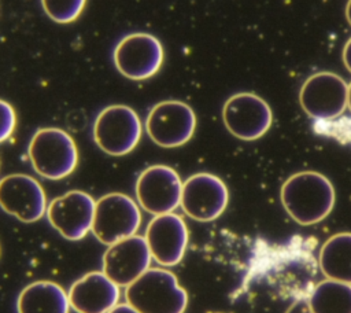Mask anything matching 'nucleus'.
Returning <instances> with one entry per match:
<instances>
[{"mask_svg":"<svg viewBox=\"0 0 351 313\" xmlns=\"http://www.w3.org/2000/svg\"><path fill=\"white\" fill-rule=\"evenodd\" d=\"M287 213L300 225H314L329 216L335 206V188L328 177L304 170L292 174L281 187Z\"/></svg>","mask_w":351,"mask_h":313,"instance_id":"1","label":"nucleus"},{"mask_svg":"<svg viewBox=\"0 0 351 313\" xmlns=\"http://www.w3.org/2000/svg\"><path fill=\"white\" fill-rule=\"evenodd\" d=\"M125 298L140 313H184L188 294L173 272L149 268L125 290Z\"/></svg>","mask_w":351,"mask_h":313,"instance_id":"2","label":"nucleus"},{"mask_svg":"<svg viewBox=\"0 0 351 313\" xmlns=\"http://www.w3.org/2000/svg\"><path fill=\"white\" fill-rule=\"evenodd\" d=\"M27 154L36 173L48 180L67 177L78 163L75 141L60 128L38 129L30 139Z\"/></svg>","mask_w":351,"mask_h":313,"instance_id":"3","label":"nucleus"},{"mask_svg":"<svg viewBox=\"0 0 351 313\" xmlns=\"http://www.w3.org/2000/svg\"><path fill=\"white\" fill-rule=\"evenodd\" d=\"M141 130L137 113L125 104L103 108L93 122L95 143L112 156H122L133 151L140 141Z\"/></svg>","mask_w":351,"mask_h":313,"instance_id":"4","label":"nucleus"},{"mask_svg":"<svg viewBox=\"0 0 351 313\" xmlns=\"http://www.w3.org/2000/svg\"><path fill=\"white\" fill-rule=\"evenodd\" d=\"M141 224L138 205L128 195L110 192L96 200L92 232L103 244L136 235Z\"/></svg>","mask_w":351,"mask_h":313,"instance_id":"5","label":"nucleus"},{"mask_svg":"<svg viewBox=\"0 0 351 313\" xmlns=\"http://www.w3.org/2000/svg\"><path fill=\"white\" fill-rule=\"evenodd\" d=\"M299 102L304 113L315 121L336 119L347 108L348 85L335 73L319 71L303 82Z\"/></svg>","mask_w":351,"mask_h":313,"instance_id":"6","label":"nucleus"},{"mask_svg":"<svg viewBox=\"0 0 351 313\" xmlns=\"http://www.w3.org/2000/svg\"><path fill=\"white\" fill-rule=\"evenodd\" d=\"M196 129L192 107L180 100H165L155 104L145 119L149 139L163 147L176 148L191 140Z\"/></svg>","mask_w":351,"mask_h":313,"instance_id":"7","label":"nucleus"},{"mask_svg":"<svg viewBox=\"0 0 351 313\" xmlns=\"http://www.w3.org/2000/svg\"><path fill=\"white\" fill-rule=\"evenodd\" d=\"M165 52L160 41L149 33H130L122 37L114 49V65L117 70L130 80H147L155 76L162 63Z\"/></svg>","mask_w":351,"mask_h":313,"instance_id":"8","label":"nucleus"},{"mask_svg":"<svg viewBox=\"0 0 351 313\" xmlns=\"http://www.w3.org/2000/svg\"><path fill=\"white\" fill-rule=\"evenodd\" d=\"M181 192V177L173 167L166 165L148 166L136 181L138 205L154 216L173 213L180 206Z\"/></svg>","mask_w":351,"mask_h":313,"instance_id":"9","label":"nucleus"},{"mask_svg":"<svg viewBox=\"0 0 351 313\" xmlns=\"http://www.w3.org/2000/svg\"><path fill=\"white\" fill-rule=\"evenodd\" d=\"M228 202V187L215 174L196 173L182 183L180 206L192 220L214 221L225 211Z\"/></svg>","mask_w":351,"mask_h":313,"instance_id":"10","label":"nucleus"},{"mask_svg":"<svg viewBox=\"0 0 351 313\" xmlns=\"http://www.w3.org/2000/svg\"><path fill=\"white\" fill-rule=\"evenodd\" d=\"M222 119L234 137L252 141L269 130L273 122V113L261 96L251 92H240L225 102Z\"/></svg>","mask_w":351,"mask_h":313,"instance_id":"11","label":"nucleus"},{"mask_svg":"<svg viewBox=\"0 0 351 313\" xmlns=\"http://www.w3.org/2000/svg\"><path fill=\"white\" fill-rule=\"evenodd\" d=\"M96 200L80 189L69 191L48 203L49 224L66 239L80 240L92 231Z\"/></svg>","mask_w":351,"mask_h":313,"instance_id":"12","label":"nucleus"},{"mask_svg":"<svg viewBox=\"0 0 351 313\" xmlns=\"http://www.w3.org/2000/svg\"><path fill=\"white\" fill-rule=\"evenodd\" d=\"M0 207L22 222H36L47 213L48 203L34 177L14 173L0 180Z\"/></svg>","mask_w":351,"mask_h":313,"instance_id":"13","label":"nucleus"},{"mask_svg":"<svg viewBox=\"0 0 351 313\" xmlns=\"http://www.w3.org/2000/svg\"><path fill=\"white\" fill-rule=\"evenodd\" d=\"M144 239L152 258L165 268L176 266L184 257L189 232L185 221L176 213L155 216L147 225Z\"/></svg>","mask_w":351,"mask_h":313,"instance_id":"14","label":"nucleus"},{"mask_svg":"<svg viewBox=\"0 0 351 313\" xmlns=\"http://www.w3.org/2000/svg\"><path fill=\"white\" fill-rule=\"evenodd\" d=\"M151 258L144 236L133 235L108 246L101 270L115 284L126 288L149 269Z\"/></svg>","mask_w":351,"mask_h":313,"instance_id":"15","label":"nucleus"},{"mask_svg":"<svg viewBox=\"0 0 351 313\" xmlns=\"http://www.w3.org/2000/svg\"><path fill=\"white\" fill-rule=\"evenodd\" d=\"M70 308L77 313H108L119 301V286L104 272H89L75 280L69 292Z\"/></svg>","mask_w":351,"mask_h":313,"instance_id":"16","label":"nucleus"},{"mask_svg":"<svg viewBox=\"0 0 351 313\" xmlns=\"http://www.w3.org/2000/svg\"><path fill=\"white\" fill-rule=\"evenodd\" d=\"M16 310L18 313H69V295L58 283L33 281L19 292Z\"/></svg>","mask_w":351,"mask_h":313,"instance_id":"17","label":"nucleus"},{"mask_svg":"<svg viewBox=\"0 0 351 313\" xmlns=\"http://www.w3.org/2000/svg\"><path fill=\"white\" fill-rule=\"evenodd\" d=\"M318 265L326 279L351 284V233L332 235L321 246Z\"/></svg>","mask_w":351,"mask_h":313,"instance_id":"18","label":"nucleus"},{"mask_svg":"<svg viewBox=\"0 0 351 313\" xmlns=\"http://www.w3.org/2000/svg\"><path fill=\"white\" fill-rule=\"evenodd\" d=\"M313 313H351V284L337 280H322L308 295Z\"/></svg>","mask_w":351,"mask_h":313,"instance_id":"19","label":"nucleus"},{"mask_svg":"<svg viewBox=\"0 0 351 313\" xmlns=\"http://www.w3.org/2000/svg\"><path fill=\"white\" fill-rule=\"evenodd\" d=\"M86 0H41L44 12L56 23H70L75 21Z\"/></svg>","mask_w":351,"mask_h":313,"instance_id":"20","label":"nucleus"},{"mask_svg":"<svg viewBox=\"0 0 351 313\" xmlns=\"http://www.w3.org/2000/svg\"><path fill=\"white\" fill-rule=\"evenodd\" d=\"M315 130L318 133L332 136L343 143L351 144V118H336L330 121H317Z\"/></svg>","mask_w":351,"mask_h":313,"instance_id":"21","label":"nucleus"},{"mask_svg":"<svg viewBox=\"0 0 351 313\" xmlns=\"http://www.w3.org/2000/svg\"><path fill=\"white\" fill-rule=\"evenodd\" d=\"M16 114L14 107L0 99V143L5 141L15 130Z\"/></svg>","mask_w":351,"mask_h":313,"instance_id":"22","label":"nucleus"},{"mask_svg":"<svg viewBox=\"0 0 351 313\" xmlns=\"http://www.w3.org/2000/svg\"><path fill=\"white\" fill-rule=\"evenodd\" d=\"M285 313H313L310 305H308V301L304 299V298H299L296 299Z\"/></svg>","mask_w":351,"mask_h":313,"instance_id":"23","label":"nucleus"},{"mask_svg":"<svg viewBox=\"0 0 351 313\" xmlns=\"http://www.w3.org/2000/svg\"><path fill=\"white\" fill-rule=\"evenodd\" d=\"M108 313H140L138 310H136L132 305L126 303H118L117 306H114Z\"/></svg>","mask_w":351,"mask_h":313,"instance_id":"24","label":"nucleus"},{"mask_svg":"<svg viewBox=\"0 0 351 313\" xmlns=\"http://www.w3.org/2000/svg\"><path fill=\"white\" fill-rule=\"evenodd\" d=\"M343 62H344L347 70L351 71V38H348V41L346 43V45L343 48Z\"/></svg>","mask_w":351,"mask_h":313,"instance_id":"25","label":"nucleus"},{"mask_svg":"<svg viewBox=\"0 0 351 313\" xmlns=\"http://www.w3.org/2000/svg\"><path fill=\"white\" fill-rule=\"evenodd\" d=\"M346 16H347L348 23L351 25V0H348L347 5H346Z\"/></svg>","mask_w":351,"mask_h":313,"instance_id":"26","label":"nucleus"},{"mask_svg":"<svg viewBox=\"0 0 351 313\" xmlns=\"http://www.w3.org/2000/svg\"><path fill=\"white\" fill-rule=\"evenodd\" d=\"M347 107H348L350 111H351V82H350V85H348V103H347Z\"/></svg>","mask_w":351,"mask_h":313,"instance_id":"27","label":"nucleus"}]
</instances>
